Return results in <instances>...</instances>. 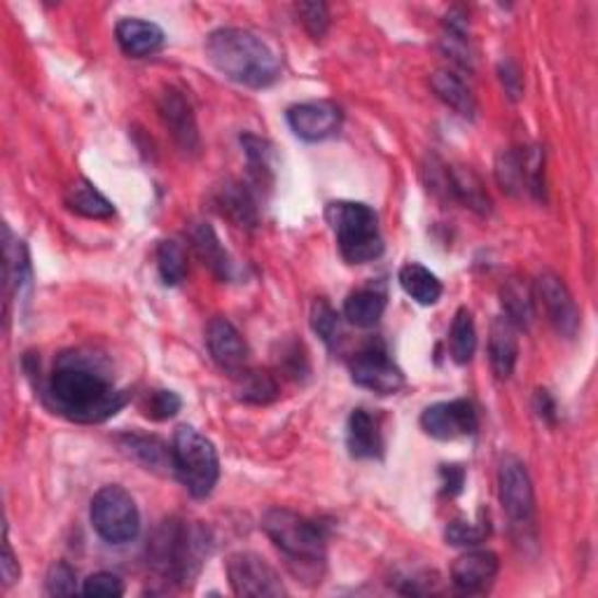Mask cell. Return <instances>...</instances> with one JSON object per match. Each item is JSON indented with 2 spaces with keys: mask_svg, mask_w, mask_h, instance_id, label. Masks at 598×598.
<instances>
[{
  "mask_svg": "<svg viewBox=\"0 0 598 598\" xmlns=\"http://www.w3.org/2000/svg\"><path fill=\"white\" fill-rule=\"evenodd\" d=\"M501 561L499 554H493L489 550H472L460 554L454 566H452V583L458 591L464 594H474L486 589L493 577L499 575Z\"/></svg>",
  "mask_w": 598,
  "mask_h": 598,
  "instance_id": "cell-17",
  "label": "cell"
},
{
  "mask_svg": "<svg viewBox=\"0 0 598 598\" xmlns=\"http://www.w3.org/2000/svg\"><path fill=\"white\" fill-rule=\"evenodd\" d=\"M288 125L295 131L297 139L318 143L335 136L341 127V108L330 101H309L288 108Z\"/></svg>",
  "mask_w": 598,
  "mask_h": 598,
  "instance_id": "cell-13",
  "label": "cell"
},
{
  "mask_svg": "<svg viewBox=\"0 0 598 598\" xmlns=\"http://www.w3.org/2000/svg\"><path fill=\"white\" fill-rule=\"evenodd\" d=\"M501 304L505 318L515 326L517 330H528L536 318L533 309V293L521 279H509L501 288Z\"/></svg>",
  "mask_w": 598,
  "mask_h": 598,
  "instance_id": "cell-26",
  "label": "cell"
},
{
  "mask_svg": "<svg viewBox=\"0 0 598 598\" xmlns=\"http://www.w3.org/2000/svg\"><path fill=\"white\" fill-rule=\"evenodd\" d=\"M347 447L353 458H382L384 456V437L379 419H374L367 409H353L349 417Z\"/></svg>",
  "mask_w": 598,
  "mask_h": 598,
  "instance_id": "cell-21",
  "label": "cell"
},
{
  "mask_svg": "<svg viewBox=\"0 0 598 598\" xmlns=\"http://www.w3.org/2000/svg\"><path fill=\"white\" fill-rule=\"evenodd\" d=\"M119 449H122L131 460L152 472L174 470V454L168 444L157 437L148 435H122L119 437Z\"/></svg>",
  "mask_w": 598,
  "mask_h": 598,
  "instance_id": "cell-23",
  "label": "cell"
},
{
  "mask_svg": "<svg viewBox=\"0 0 598 598\" xmlns=\"http://www.w3.org/2000/svg\"><path fill=\"white\" fill-rule=\"evenodd\" d=\"M187 236H190V244L197 253V258L203 262V267H209L220 281H232L234 262L230 258V253L225 250V246L220 244V238L209 222H192Z\"/></svg>",
  "mask_w": 598,
  "mask_h": 598,
  "instance_id": "cell-20",
  "label": "cell"
},
{
  "mask_svg": "<svg viewBox=\"0 0 598 598\" xmlns=\"http://www.w3.org/2000/svg\"><path fill=\"white\" fill-rule=\"evenodd\" d=\"M207 59L220 75L250 90H265L281 75L277 52L246 28L213 31L207 38Z\"/></svg>",
  "mask_w": 598,
  "mask_h": 598,
  "instance_id": "cell-2",
  "label": "cell"
},
{
  "mask_svg": "<svg viewBox=\"0 0 598 598\" xmlns=\"http://www.w3.org/2000/svg\"><path fill=\"white\" fill-rule=\"evenodd\" d=\"M0 571H3V583L5 587L14 585L16 579H20L22 575V568H20V561H16L14 552H12V544L8 540V531H5V540H3V559H0Z\"/></svg>",
  "mask_w": 598,
  "mask_h": 598,
  "instance_id": "cell-41",
  "label": "cell"
},
{
  "mask_svg": "<svg viewBox=\"0 0 598 598\" xmlns=\"http://www.w3.org/2000/svg\"><path fill=\"white\" fill-rule=\"evenodd\" d=\"M207 347L222 372L238 377L248 370V344L227 318H213L207 328Z\"/></svg>",
  "mask_w": 598,
  "mask_h": 598,
  "instance_id": "cell-15",
  "label": "cell"
},
{
  "mask_svg": "<svg viewBox=\"0 0 598 598\" xmlns=\"http://www.w3.org/2000/svg\"><path fill=\"white\" fill-rule=\"evenodd\" d=\"M297 14L314 40H320L330 28V12L326 3H300Z\"/></svg>",
  "mask_w": 598,
  "mask_h": 598,
  "instance_id": "cell-37",
  "label": "cell"
},
{
  "mask_svg": "<svg viewBox=\"0 0 598 598\" xmlns=\"http://www.w3.org/2000/svg\"><path fill=\"white\" fill-rule=\"evenodd\" d=\"M45 585H47L49 596H73V594H78L75 571L68 566L66 561H57L55 566L49 568Z\"/></svg>",
  "mask_w": 598,
  "mask_h": 598,
  "instance_id": "cell-38",
  "label": "cell"
},
{
  "mask_svg": "<svg viewBox=\"0 0 598 598\" xmlns=\"http://www.w3.org/2000/svg\"><path fill=\"white\" fill-rule=\"evenodd\" d=\"M312 328L326 341V347H335L339 339V316L326 300H316L312 306Z\"/></svg>",
  "mask_w": 598,
  "mask_h": 598,
  "instance_id": "cell-36",
  "label": "cell"
},
{
  "mask_svg": "<svg viewBox=\"0 0 598 598\" xmlns=\"http://www.w3.org/2000/svg\"><path fill=\"white\" fill-rule=\"evenodd\" d=\"M442 484H444V495H449V499H454V495H458L460 491H464V484H466V470L460 466H442Z\"/></svg>",
  "mask_w": 598,
  "mask_h": 598,
  "instance_id": "cell-42",
  "label": "cell"
},
{
  "mask_svg": "<svg viewBox=\"0 0 598 598\" xmlns=\"http://www.w3.org/2000/svg\"><path fill=\"white\" fill-rule=\"evenodd\" d=\"M232 591L244 598H277L285 594L279 573L255 552H236L227 559Z\"/></svg>",
  "mask_w": 598,
  "mask_h": 598,
  "instance_id": "cell-9",
  "label": "cell"
},
{
  "mask_svg": "<svg viewBox=\"0 0 598 598\" xmlns=\"http://www.w3.org/2000/svg\"><path fill=\"white\" fill-rule=\"evenodd\" d=\"M84 596H94V598H117L125 594L122 579L113 573H94L82 585Z\"/></svg>",
  "mask_w": 598,
  "mask_h": 598,
  "instance_id": "cell-39",
  "label": "cell"
},
{
  "mask_svg": "<svg viewBox=\"0 0 598 598\" xmlns=\"http://www.w3.org/2000/svg\"><path fill=\"white\" fill-rule=\"evenodd\" d=\"M160 115L164 119L166 129L171 131V136H174V141L185 152H197L199 150L197 119H195L190 101L183 96V92L168 87L160 96Z\"/></svg>",
  "mask_w": 598,
  "mask_h": 598,
  "instance_id": "cell-16",
  "label": "cell"
},
{
  "mask_svg": "<svg viewBox=\"0 0 598 598\" xmlns=\"http://www.w3.org/2000/svg\"><path fill=\"white\" fill-rule=\"evenodd\" d=\"M174 472L192 499H209L220 480V458L209 437L192 425H180L171 442Z\"/></svg>",
  "mask_w": 598,
  "mask_h": 598,
  "instance_id": "cell-6",
  "label": "cell"
},
{
  "mask_svg": "<svg viewBox=\"0 0 598 598\" xmlns=\"http://www.w3.org/2000/svg\"><path fill=\"white\" fill-rule=\"evenodd\" d=\"M63 201L68 211H73L87 220H108L115 215L113 201H108L104 195H101L94 183L84 178L75 180L71 187H68Z\"/></svg>",
  "mask_w": 598,
  "mask_h": 598,
  "instance_id": "cell-24",
  "label": "cell"
},
{
  "mask_svg": "<svg viewBox=\"0 0 598 598\" xmlns=\"http://www.w3.org/2000/svg\"><path fill=\"white\" fill-rule=\"evenodd\" d=\"M238 398L250 404H269L279 398V384L269 372L244 370L238 374Z\"/></svg>",
  "mask_w": 598,
  "mask_h": 598,
  "instance_id": "cell-31",
  "label": "cell"
},
{
  "mask_svg": "<svg viewBox=\"0 0 598 598\" xmlns=\"http://www.w3.org/2000/svg\"><path fill=\"white\" fill-rule=\"evenodd\" d=\"M421 429L425 431V435L449 442L456 437L474 435L477 429H480V419H477L474 404L466 398H460L431 404L421 414Z\"/></svg>",
  "mask_w": 598,
  "mask_h": 598,
  "instance_id": "cell-11",
  "label": "cell"
},
{
  "mask_svg": "<svg viewBox=\"0 0 598 598\" xmlns=\"http://www.w3.org/2000/svg\"><path fill=\"white\" fill-rule=\"evenodd\" d=\"M92 526L108 544H127L141 531V515L131 493L122 486H104L92 499Z\"/></svg>",
  "mask_w": 598,
  "mask_h": 598,
  "instance_id": "cell-7",
  "label": "cell"
},
{
  "mask_svg": "<svg viewBox=\"0 0 598 598\" xmlns=\"http://www.w3.org/2000/svg\"><path fill=\"white\" fill-rule=\"evenodd\" d=\"M499 73H501V82H503L507 96L512 101H519L521 92H524V82H521V73H519L517 63L515 61H503L499 66Z\"/></svg>",
  "mask_w": 598,
  "mask_h": 598,
  "instance_id": "cell-40",
  "label": "cell"
},
{
  "mask_svg": "<svg viewBox=\"0 0 598 598\" xmlns=\"http://www.w3.org/2000/svg\"><path fill=\"white\" fill-rule=\"evenodd\" d=\"M386 312V295L382 290L363 288L351 293L344 302V316L355 328H374Z\"/></svg>",
  "mask_w": 598,
  "mask_h": 598,
  "instance_id": "cell-27",
  "label": "cell"
},
{
  "mask_svg": "<svg viewBox=\"0 0 598 598\" xmlns=\"http://www.w3.org/2000/svg\"><path fill=\"white\" fill-rule=\"evenodd\" d=\"M349 370L355 386L377 392V396H396L404 386V374L390 357L384 341H372L363 351H357Z\"/></svg>",
  "mask_w": 598,
  "mask_h": 598,
  "instance_id": "cell-8",
  "label": "cell"
},
{
  "mask_svg": "<svg viewBox=\"0 0 598 598\" xmlns=\"http://www.w3.org/2000/svg\"><path fill=\"white\" fill-rule=\"evenodd\" d=\"M43 398L55 414L68 421L104 423L129 402V392L115 386L96 355L71 351L59 355Z\"/></svg>",
  "mask_w": 598,
  "mask_h": 598,
  "instance_id": "cell-1",
  "label": "cell"
},
{
  "mask_svg": "<svg viewBox=\"0 0 598 598\" xmlns=\"http://www.w3.org/2000/svg\"><path fill=\"white\" fill-rule=\"evenodd\" d=\"M536 409H538L540 419L554 423V419H556V404H554L550 392H547V390H538L536 392Z\"/></svg>",
  "mask_w": 598,
  "mask_h": 598,
  "instance_id": "cell-43",
  "label": "cell"
},
{
  "mask_svg": "<svg viewBox=\"0 0 598 598\" xmlns=\"http://www.w3.org/2000/svg\"><path fill=\"white\" fill-rule=\"evenodd\" d=\"M262 531L279 547V552H283L300 577H320L326 566V533L316 521L293 509L271 507L262 517Z\"/></svg>",
  "mask_w": 598,
  "mask_h": 598,
  "instance_id": "cell-4",
  "label": "cell"
},
{
  "mask_svg": "<svg viewBox=\"0 0 598 598\" xmlns=\"http://www.w3.org/2000/svg\"><path fill=\"white\" fill-rule=\"evenodd\" d=\"M517 355H519L517 328L512 326L505 316L495 318L489 335V361L495 377L509 379L517 365Z\"/></svg>",
  "mask_w": 598,
  "mask_h": 598,
  "instance_id": "cell-22",
  "label": "cell"
},
{
  "mask_svg": "<svg viewBox=\"0 0 598 598\" xmlns=\"http://www.w3.org/2000/svg\"><path fill=\"white\" fill-rule=\"evenodd\" d=\"M431 87L437 94L442 104H447L452 110H456L460 117L472 119L477 113L474 96L468 84L460 80L452 71H437L431 75Z\"/></svg>",
  "mask_w": 598,
  "mask_h": 598,
  "instance_id": "cell-28",
  "label": "cell"
},
{
  "mask_svg": "<svg viewBox=\"0 0 598 598\" xmlns=\"http://www.w3.org/2000/svg\"><path fill=\"white\" fill-rule=\"evenodd\" d=\"M242 145L246 150L248 168H250V176L255 178V183L269 185L273 178V148H271V143L260 139V136L244 133Z\"/></svg>",
  "mask_w": 598,
  "mask_h": 598,
  "instance_id": "cell-32",
  "label": "cell"
},
{
  "mask_svg": "<svg viewBox=\"0 0 598 598\" xmlns=\"http://www.w3.org/2000/svg\"><path fill=\"white\" fill-rule=\"evenodd\" d=\"M157 269H160V277H162L164 285H178L185 279L187 255H185V248L178 242H174V238H168V242L160 244Z\"/></svg>",
  "mask_w": 598,
  "mask_h": 598,
  "instance_id": "cell-33",
  "label": "cell"
},
{
  "mask_svg": "<svg viewBox=\"0 0 598 598\" xmlns=\"http://www.w3.org/2000/svg\"><path fill=\"white\" fill-rule=\"evenodd\" d=\"M183 407V400L174 390H150L141 402L143 414L152 421H168L174 419Z\"/></svg>",
  "mask_w": 598,
  "mask_h": 598,
  "instance_id": "cell-34",
  "label": "cell"
},
{
  "mask_svg": "<svg viewBox=\"0 0 598 598\" xmlns=\"http://www.w3.org/2000/svg\"><path fill=\"white\" fill-rule=\"evenodd\" d=\"M538 295L542 300L547 318H550L554 330L561 337L573 339L579 330V312L573 295L568 293L566 283H563L556 273L547 271L538 279Z\"/></svg>",
  "mask_w": 598,
  "mask_h": 598,
  "instance_id": "cell-14",
  "label": "cell"
},
{
  "mask_svg": "<svg viewBox=\"0 0 598 598\" xmlns=\"http://www.w3.org/2000/svg\"><path fill=\"white\" fill-rule=\"evenodd\" d=\"M447 195L458 199L466 209L486 215L491 211V201L484 192V187L470 168L454 166L447 168Z\"/></svg>",
  "mask_w": 598,
  "mask_h": 598,
  "instance_id": "cell-25",
  "label": "cell"
},
{
  "mask_svg": "<svg viewBox=\"0 0 598 598\" xmlns=\"http://www.w3.org/2000/svg\"><path fill=\"white\" fill-rule=\"evenodd\" d=\"M540 174L542 164L538 152H519V150H503L495 160V178L507 195H524L533 192L540 197Z\"/></svg>",
  "mask_w": 598,
  "mask_h": 598,
  "instance_id": "cell-12",
  "label": "cell"
},
{
  "mask_svg": "<svg viewBox=\"0 0 598 598\" xmlns=\"http://www.w3.org/2000/svg\"><path fill=\"white\" fill-rule=\"evenodd\" d=\"M489 531L491 528H489V521H484V517L480 524L454 519L447 526V531H444V540H447L452 547H477L480 542H484Z\"/></svg>",
  "mask_w": 598,
  "mask_h": 598,
  "instance_id": "cell-35",
  "label": "cell"
},
{
  "mask_svg": "<svg viewBox=\"0 0 598 598\" xmlns=\"http://www.w3.org/2000/svg\"><path fill=\"white\" fill-rule=\"evenodd\" d=\"M477 351V330L470 309L460 306L449 330V353L456 365H468Z\"/></svg>",
  "mask_w": 598,
  "mask_h": 598,
  "instance_id": "cell-30",
  "label": "cell"
},
{
  "mask_svg": "<svg viewBox=\"0 0 598 598\" xmlns=\"http://www.w3.org/2000/svg\"><path fill=\"white\" fill-rule=\"evenodd\" d=\"M115 38L119 49L131 59L150 57L164 47V31L157 24L133 20V16H127L115 26Z\"/></svg>",
  "mask_w": 598,
  "mask_h": 598,
  "instance_id": "cell-19",
  "label": "cell"
},
{
  "mask_svg": "<svg viewBox=\"0 0 598 598\" xmlns=\"http://www.w3.org/2000/svg\"><path fill=\"white\" fill-rule=\"evenodd\" d=\"M499 493L509 524L515 528L531 526L536 512V495L526 466L515 456H505L499 470Z\"/></svg>",
  "mask_w": 598,
  "mask_h": 598,
  "instance_id": "cell-10",
  "label": "cell"
},
{
  "mask_svg": "<svg viewBox=\"0 0 598 598\" xmlns=\"http://www.w3.org/2000/svg\"><path fill=\"white\" fill-rule=\"evenodd\" d=\"M211 554V536L203 526L166 519L148 542L150 568L180 587H190Z\"/></svg>",
  "mask_w": 598,
  "mask_h": 598,
  "instance_id": "cell-3",
  "label": "cell"
},
{
  "mask_svg": "<svg viewBox=\"0 0 598 598\" xmlns=\"http://www.w3.org/2000/svg\"><path fill=\"white\" fill-rule=\"evenodd\" d=\"M398 281L404 293L421 306H433L442 297L439 279L419 262H407L398 273Z\"/></svg>",
  "mask_w": 598,
  "mask_h": 598,
  "instance_id": "cell-29",
  "label": "cell"
},
{
  "mask_svg": "<svg viewBox=\"0 0 598 598\" xmlns=\"http://www.w3.org/2000/svg\"><path fill=\"white\" fill-rule=\"evenodd\" d=\"M326 218L337 236L341 258L349 265H367L382 258L384 236L379 230V215L361 201H332Z\"/></svg>",
  "mask_w": 598,
  "mask_h": 598,
  "instance_id": "cell-5",
  "label": "cell"
},
{
  "mask_svg": "<svg viewBox=\"0 0 598 598\" xmlns=\"http://www.w3.org/2000/svg\"><path fill=\"white\" fill-rule=\"evenodd\" d=\"M213 203L220 211V215L234 222L236 227H242V230L258 227V222H260L258 201H255L253 192L248 190V185L238 183V180H225L215 190Z\"/></svg>",
  "mask_w": 598,
  "mask_h": 598,
  "instance_id": "cell-18",
  "label": "cell"
}]
</instances>
